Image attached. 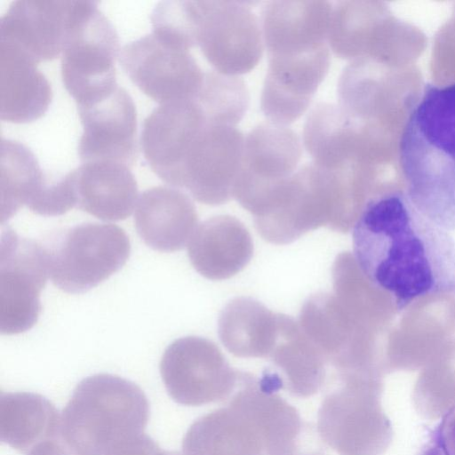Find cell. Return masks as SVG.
<instances>
[{"label": "cell", "mask_w": 455, "mask_h": 455, "mask_svg": "<svg viewBox=\"0 0 455 455\" xmlns=\"http://www.w3.org/2000/svg\"><path fill=\"white\" fill-rule=\"evenodd\" d=\"M245 137L236 126L208 121L190 145L172 186L197 202L219 205L234 197Z\"/></svg>", "instance_id": "cell-11"}, {"label": "cell", "mask_w": 455, "mask_h": 455, "mask_svg": "<svg viewBox=\"0 0 455 455\" xmlns=\"http://www.w3.org/2000/svg\"><path fill=\"white\" fill-rule=\"evenodd\" d=\"M197 212L191 199L169 187H154L140 196L134 216L143 242L162 252H172L188 244L197 228Z\"/></svg>", "instance_id": "cell-18"}, {"label": "cell", "mask_w": 455, "mask_h": 455, "mask_svg": "<svg viewBox=\"0 0 455 455\" xmlns=\"http://www.w3.org/2000/svg\"><path fill=\"white\" fill-rule=\"evenodd\" d=\"M302 156L299 136L287 126L261 124L245 137L234 198L254 218L274 205Z\"/></svg>", "instance_id": "cell-8"}, {"label": "cell", "mask_w": 455, "mask_h": 455, "mask_svg": "<svg viewBox=\"0 0 455 455\" xmlns=\"http://www.w3.org/2000/svg\"><path fill=\"white\" fill-rule=\"evenodd\" d=\"M161 368L183 402L195 405L229 398L242 374L231 367L215 343L196 336L174 340L164 354Z\"/></svg>", "instance_id": "cell-12"}, {"label": "cell", "mask_w": 455, "mask_h": 455, "mask_svg": "<svg viewBox=\"0 0 455 455\" xmlns=\"http://www.w3.org/2000/svg\"><path fill=\"white\" fill-rule=\"evenodd\" d=\"M208 121L197 98L162 104L145 119L141 149L162 180L172 184L190 145Z\"/></svg>", "instance_id": "cell-16"}, {"label": "cell", "mask_w": 455, "mask_h": 455, "mask_svg": "<svg viewBox=\"0 0 455 455\" xmlns=\"http://www.w3.org/2000/svg\"><path fill=\"white\" fill-rule=\"evenodd\" d=\"M188 251L200 275L210 280H225L247 266L253 254V243L239 220L219 215L197 226Z\"/></svg>", "instance_id": "cell-19"}, {"label": "cell", "mask_w": 455, "mask_h": 455, "mask_svg": "<svg viewBox=\"0 0 455 455\" xmlns=\"http://www.w3.org/2000/svg\"><path fill=\"white\" fill-rule=\"evenodd\" d=\"M412 400L416 411L426 419L446 416L455 407V363L437 364L423 372Z\"/></svg>", "instance_id": "cell-26"}, {"label": "cell", "mask_w": 455, "mask_h": 455, "mask_svg": "<svg viewBox=\"0 0 455 455\" xmlns=\"http://www.w3.org/2000/svg\"><path fill=\"white\" fill-rule=\"evenodd\" d=\"M46 248L50 277L68 293L94 288L121 269L131 252L129 237L121 228L100 223L75 226Z\"/></svg>", "instance_id": "cell-6"}, {"label": "cell", "mask_w": 455, "mask_h": 455, "mask_svg": "<svg viewBox=\"0 0 455 455\" xmlns=\"http://www.w3.org/2000/svg\"><path fill=\"white\" fill-rule=\"evenodd\" d=\"M83 125L78 155L84 163L113 162L132 168L136 163L137 112L119 85L105 98L77 107Z\"/></svg>", "instance_id": "cell-14"}, {"label": "cell", "mask_w": 455, "mask_h": 455, "mask_svg": "<svg viewBox=\"0 0 455 455\" xmlns=\"http://www.w3.org/2000/svg\"><path fill=\"white\" fill-rule=\"evenodd\" d=\"M0 170V219L4 224L24 205L28 208L49 181L31 150L11 140H1Z\"/></svg>", "instance_id": "cell-25"}, {"label": "cell", "mask_w": 455, "mask_h": 455, "mask_svg": "<svg viewBox=\"0 0 455 455\" xmlns=\"http://www.w3.org/2000/svg\"><path fill=\"white\" fill-rule=\"evenodd\" d=\"M73 0H19L0 20L1 42L20 49L36 62L62 53L69 28Z\"/></svg>", "instance_id": "cell-17"}, {"label": "cell", "mask_w": 455, "mask_h": 455, "mask_svg": "<svg viewBox=\"0 0 455 455\" xmlns=\"http://www.w3.org/2000/svg\"><path fill=\"white\" fill-rule=\"evenodd\" d=\"M267 57L261 109L269 122L287 126L307 111L327 75L331 64L330 46Z\"/></svg>", "instance_id": "cell-13"}, {"label": "cell", "mask_w": 455, "mask_h": 455, "mask_svg": "<svg viewBox=\"0 0 455 455\" xmlns=\"http://www.w3.org/2000/svg\"><path fill=\"white\" fill-rule=\"evenodd\" d=\"M190 49L152 32L126 44L119 61L131 81L162 104L196 99L204 82Z\"/></svg>", "instance_id": "cell-9"}, {"label": "cell", "mask_w": 455, "mask_h": 455, "mask_svg": "<svg viewBox=\"0 0 455 455\" xmlns=\"http://www.w3.org/2000/svg\"><path fill=\"white\" fill-rule=\"evenodd\" d=\"M332 4L272 1L263 7L261 28L267 53L305 51L328 44Z\"/></svg>", "instance_id": "cell-20"}, {"label": "cell", "mask_w": 455, "mask_h": 455, "mask_svg": "<svg viewBox=\"0 0 455 455\" xmlns=\"http://www.w3.org/2000/svg\"><path fill=\"white\" fill-rule=\"evenodd\" d=\"M437 438L448 455H455V407L446 415Z\"/></svg>", "instance_id": "cell-27"}, {"label": "cell", "mask_w": 455, "mask_h": 455, "mask_svg": "<svg viewBox=\"0 0 455 455\" xmlns=\"http://www.w3.org/2000/svg\"><path fill=\"white\" fill-rule=\"evenodd\" d=\"M131 168L113 162L84 163L69 172L76 207L103 220L129 217L138 198Z\"/></svg>", "instance_id": "cell-21"}, {"label": "cell", "mask_w": 455, "mask_h": 455, "mask_svg": "<svg viewBox=\"0 0 455 455\" xmlns=\"http://www.w3.org/2000/svg\"><path fill=\"white\" fill-rule=\"evenodd\" d=\"M361 208L349 172L325 169L311 162L296 171L285 182L273 209L255 218L254 223L263 239L286 244L321 227L347 232Z\"/></svg>", "instance_id": "cell-3"}, {"label": "cell", "mask_w": 455, "mask_h": 455, "mask_svg": "<svg viewBox=\"0 0 455 455\" xmlns=\"http://www.w3.org/2000/svg\"><path fill=\"white\" fill-rule=\"evenodd\" d=\"M323 398L317 414L322 441L339 455H383L393 430L381 406L380 379L345 377Z\"/></svg>", "instance_id": "cell-4"}, {"label": "cell", "mask_w": 455, "mask_h": 455, "mask_svg": "<svg viewBox=\"0 0 455 455\" xmlns=\"http://www.w3.org/2000/svg\"><path fill=\"white\" fill-rule=\"evenodd\" d=\"M355 262L397 312L435 295H455V241L406 193L365 200L353 226Z\"/></svg>", "instance_id": "cell-1"}, {"label": "cell", "mask_w": 455, "mask_h": 455, "mask_svg": "<svg viewBox=\"0 0 455 455\" xmlns=\"http://www.w3.org/2000/svg\"><path fill=\"white\" fill-rule=\"evenodd\" d=\"M186 448L188 455H266L263 429L244 381L226 406L194 424Z\"/></svg>", "instance_id": "cell-15"}, {"label": "cell", "mask_w": 455, "mask_h": 455, "mask_svg": "<svg viewBox=\"0 0 455 455\" xmlns=\"http://www.w3.org/2000/svg\"><path fill=\"white\" fill-rule=\"evenodd\" d=\"M50 277L46 246L11 228L0 245V331L12 335L31 329L42 305L41 291Z\"/></svg>", "instance_id": "cell-10"}, {"label": "cell", "mask_w": 455, "mask_h": 455, "mask_svg": "<svg viewBox=\"0 0 455 455\" xmlns=\"http://www.w3.org/2000/svg\"><path fill=\"white\" fill-rule=\"evenodd\" d=\"M419 455H448L443 445L436 437L435 440L426 444L419 451Z\"/></svg>", "instance_id": "cell-28"}, {"label": "cell", "mask_w": 455, "mask_h": 455, "mask_svg": "<svg viewBox=\"0 0 455 455\" xmlns=\"http://www.w3.org/2000/svg\"><path fill=\"white\" fill-rule=\"evenodd\" d=\"M299 455H324V454L319 451H303Z\"/></svg>", "instance_id": "cell-29"}, {"label": "cell", "mask_w": 455, "mask_h": 455, "mask_svg": "<svg viewBox=\"0 0 455 455\" xmlns=\"http://www.w3.org/2000/svg\"><path fill=\"white\" fill-rule=\"evenodd\" d=\"M119 37L95 1H74L61 58V77L77 107L92 104L117 86Z\"/></svg>", "instance_id": "cell-5"}, {"label": "cell", "mask_w": 455, "mask_h": 455, "mask_svg": "<svg viewBox=\"0 0 455 455\" xmlns=\"http://www.w3.org/2000/svg\"><path fill=\"white\" fill-rule=\"evenodd\" d=\"M268 358L274 366L271 369L281 378L283 389L294 396L310 397L329 383L326 357L291 316L278 314L276 342Z\"/></svg>", "instance_id": "cell-23"}, {"label": "cell", "mask_w": 455, "mask_h": 455, "mask_svg": "<svg viewBox=\"0 0 455 455\" xmlns=\"http://www.w3.org/2000/svg\"><path fill=\"white\" fill-rule=\"evenodd\" d=\"M0 43V117L13 124L36 121L51 104V84L32 58L11 44Z\"/></svg>", "instance_id": "cell-22"}, {"label": "cell", "mask_w": 455, "mask_h": 455, "mask_svg": "<svg viewBox=\"0 0 455 455\" xmlns=\"http://www.w3.org/2000/svg\"><path fill=\"white\" fill-rule=\"evenodd\" d=\"M197 45L215 71L238 76L260 60L261 24L245 2L192 1Z\"/></svg>", "instance_id": "cell-7"}, {"label": "cell", "mask_w": 455, "mask_h": 455, "mask_svg": "<svg viewBox=\"0 0 455 455\" xmlns=\"http://www.w3.org/2000/svg\"><path fill=\"white\" fill-rule=\"evenodd\" d=\"M220 339L242 358H268L276 342L278 314L248 297L231 300L219 318Z\"/></svg>", "instance_id": "cell-24"}, {"label": "cell", "mask_w": 455, "mask_h": 455, "mask_svg": "<svg viewBox=\"0 0 455 455\" xmlns=\"http://www.w3.org/2000/svg\"><path fill=\"white\" fill-rule=\"evenodd\" d=\"M399 162L412 204L455 230V84L426 87L403 128Z\"/></svg>", "instance_id": "cell-2"}]
</instances>
